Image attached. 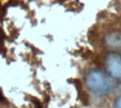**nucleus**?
<instances>
[{
    "label": "nucleus",
    "mask_w": 121,
    "mask_h": 108,
    "mask_svg": "<svg viewBox=\"0 0 121 108\" xmlns=\"http://www.w3.org/2000/svg\"><path fill=\"white\" fill-rule=\"evenodd\" d=\"M86 84L89 88L95 93H108L113 89V82L109 80L101 71L92 69L86 77Z\"/></svg>",
    "instance_id": "1"
},
{
    "label": "nucleus",
    "mask_w": 121,
    "mask_h": 108,
    "mask_svg": "<svg viewBox=\"0 0 121 108\" xmlns=\"http://www.w3.org/2000/svg\"><path fill=\"white\" fill-rule=\"evenodd\" d=\"M104 67L111 77L121 79V54L109 52L104 59Z\"/></svg>",
    "instance_id": "2"
},
{
    "label": "nucleus",
    "mask_w": 121,
    "mask_h": 108,
    "mask_svg": "<svg viewBox=\"0 0 121 108\" xmlns=\"http://www.w3.org/2000/svg\"><path fill=\"white\" fill-rule=\"evenodd\" d=\"M114 108H121V96L119 97L116 101V104H114Z\"/></svg>",
    "instance_id": "3"
},
{
    "label": "nucleus",
    "mask_w": 121,
    "mask_h": 108,
    "mask_svg": "<svg viewBox=\"0 0 121 108\" xmlns=\"http://www.w3.org/2000/svg\"><path fill=\"white\" fill-rule=\"evenodd\" d=\"M118 44H119V46L121 47V40H118Z\"/></svg>",
    "instance_id": "4"
},
{
    "label": "nucleus",
    "mask_w": 121,
    "mask_h": 108,
    "mask_svg": "<svg viewBox=\"0 0 121 108\" xmlns=\"http://www.w3.org/2000/svg\"><path fill=\"white\" fill-rule=\"evenodd\" d=\"M37 108H42V107H41L40 105H38V106H37Z\"/></svg>",
    "instance_id": "5"
}]
</instances>
